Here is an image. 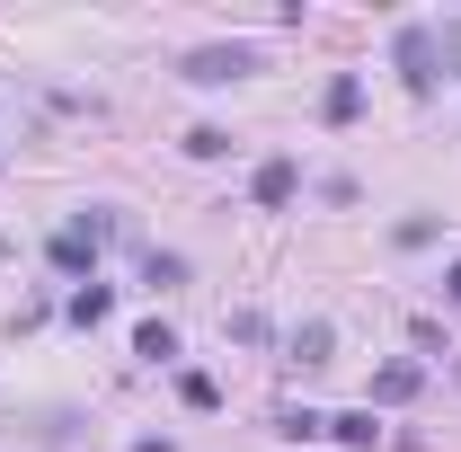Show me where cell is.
I'll return each instance as SVG.
<instances>
[{
    "label": "cell",
    "mask_w": 461,
    "mask_h": 452,
    "mask_svg": "<svg viewBox=\"0 0 461 452\" xmlns=\"http://www.w3.org/2000/svg\"><path fill=\"white\" fill-rule=\"evenodd\" d=\"M249 71H258V45H195V54H186V80H204V89L249 80Z\"/></svg>",
    "instance_id": "cell-1"
},
{
    "label": "cell",
    "mask_w": 461,
    "mask_h": 452,
    "mask_svg": "<svg viewBox=\"0 0 461 452\" xmlns=\"http://www.w3.org/2000/svg\"><path fill=\"white\" fill-rule=\"evenodd\" d=\"M435 27H400V71H408V89H435Z\"/></svg>",
    "instance_id": "cell-2"
},
{
    "label": "cell",
    "mask_w": 461,
    "mask_h": 452,
    "mask_svg": "<svg viewBox=\"0 0 461 452\" xmlns=\"http://www.w3.org/2000/svg\"><path fill=\"white\" fill-rule=\"evenodd\" d=\"M417 391H426L417 364H382V373H373V399H382V408H400V399H417Z\"/></svg>",
    "instance_id": "cell-3"
},
{
    "label": "cell",
    "mask_w": 461,
    "mask_h": 452,
    "mask_svg": "<svg viewBox=\"0 0 461 452\" xmlns=\"http://www.w3.org/2000/svg\"><path fill=\"white\" fill-rule=\"evenodd\" d=\"M329 435H338L346 452H373V444H382V426H373V408H346V417H329Z\"/></svg>",
    "instance_id": "cell-4"
},
{
    "label": "cell",
    "mask_w": 461,
    "mask_h": 452,
    "mask_svg": "<svg viewBox=\"0 0 461 452\" xmlns=\"http://www.w3.org/2000/svg\"><path fill=\"white\" fill-rule=\"evenodd\" d=\"M107 311H115V293H107V284H98V276H89V284H80V293H71V329H98Z\"/></svg>",
    "instance_id": "cell-5"
},
{
    "label": "cell",
    "mask_w": 461,
    "mask_h": 452,
    "mask_svg": "<svg viewBox=\"0 0 461 452\" xmlns=\"http://www.w3.org/2000/svg\"><path fill=\"white\" fill-rule=\"evenodd\" d=\"M293 186H302V169L293 160H267L258 169V204H293Z\"/></svg>",
    "instance_id": "cell-6"
},
{
    "label": "cell",
    "mask_w": 461,
    "mask_h": 452,
    "mask_svg": "<svg viewBox=\"0 0 461 452\" xmlns=\"http://www.w3.org/2000/svg\"><path fill=\"white\" fill-rule=\"evenodd\" d=\"M89 258H98V240H80V231H62V240H54V267H62V276H89Z\"/></svg>",
    "instance_id": "cell-7"
},
{
    "label": "cell",
    "mask_w": 461,
    "mask_h": 452,
    "mask_svg": "<svg viewBox=\"0 0 461 452\" xmlns=\"http://www.w3.org/2000/svg\"><path fill=\"white\" fill-rule=\"evenodd\" d=\"M293 355H302V364H329V320H302V329H293Z\"/></svg>",
    "instance_id": "cell-8"
},
{
    "label": "cell",
    "mask_w": 461,
    "mask_h": 452,
    "mask_svg": "<svg viewBox=\"0 0 461 452\" xmlns=\"http://www.w3.org/2000/svg\"><path fill=\"white\" fill-rule=\"evenodd\" d=\"M133 355H142V364H169V355H177V338H169V320H151V329H142V338H133Z\"/></svg>",
    "instance_id": "cell-9"
},
{
    "label": "cell",
    "mask_w": 461,
    "mask_h": 452,
    "mask_svg": "<svg viewBox=\"0 0 461 452\" xmlns=\"http://www.w3.org/2000/svg\"><path fill=\"white\" fill-rule=\"evenodd\" d=\"M276 426H285L293 444H311V435H329V417H320V408H285V417H276Z\"/></svg>",
    "instance_id": "cell-10"
},
{
    "label": "cell",
    "mask_w": 461,
    "mask_h": 452,
    "mask_svg": "<svg viewBox=\"0 0 461 452\" xmlns=\"http://www.w3.org/2000/svg\"><path fill=\"white\" fill-rule=\"evenodd\" d=\"M142 276H151L160 293H169V284H186V258H169V249H151V258H142Z\"/></svg>",
    "instance_id": "cell-11"
},
{
    "label": "cell",
    "mask_w": 461,
    "mask_h": 452,
    "mask_svg": "<svg viewBox=\"0 0 461 452\" xmlns=\"http://www.w3.org/2000/svg\"><path fill=\"white\" fill-rule=\"evenodd\" d=\"M355 107H364V80H329V124H346Z\"/></svg>",
    "instance_id": "cell-12"
},
{
    "label": "cell",
    "mask_w": 461,
    "mask_h": 452,
    "mask_svg": "<svg viewBox=\"0 0 461 452\" xmlns=\"http://www.w3.org/2000/svg\"><path fill=\"white\" fill-rule=\"evenodd\" d=\"M186 151H195V160H222L230 133H222V124H195V133H186Z\"/></svg>",
    "instance_id": "cell-13"
},
{
    "label": "cell",
    "mask_w": 461,
    "mask_h": 452,
    "mask_svg": "<svg viewBox=\"0 0 461 452\" xmlns=\"http://www.w3.org/2000/svg\"><path fill=\"white\" fill-rule=\"evenodd\" d=\"M177 391H186V408H222V391H213V373H177Z\"/></svg>",
    "instance_id": "cell-14"
},
{
    "label": "cell",
    "mask_w": 461,
    "mask_h": 452,
    "mask_svg": "<svg viewBox=\"0 0 461 452\" xmlns=\"http://www.w3.org/2000/svg\"><path fill=\"white\" fill-rule=\"evenodd\" d=\"M444 302H461V267H453V276H444Z\"/></svg>",
    "instance_id": "cell-15"
},
{
    "label": "cell",
    "mask_w": 461,
    "mask_h": 452,
    "mask_svg": "<svg viewBox=\"0 0 461 452\" xmlns=\"http://www.w3.org/2000/svg\"><path fill=\"white\" fill-rule=\"evenodd\" d=\"M133 452H169V444H160V435H142V444H133Z\"/></svg>",
    "instance_id": "cell-16"
}]
</instances>
